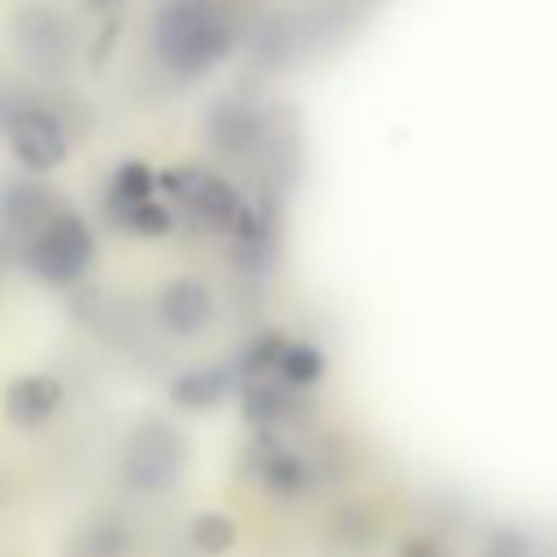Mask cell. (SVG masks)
Wrapping results in <instances>:
<instances>
[{
    "label": "cell",
    "mask_w": 557,
    "mask_h": 557,
    "mask_svg": "<svg viewBox=\"0 0 557 557\" xmlns=\"http://www.w3.org/2000/svg\"><path fill=\"white\" fill-rule=\"evenodd\" d=\"M152 44L165 70H174L178 78H200L209 65L231 57L235 22L218 0H170L157 13Z\"/></svg>",
    "instance_id": "cell-1"
},
{
    "label": "cell",
    "mask_w": 557,
    "mask_h": 557,
    "mask_svg": "<svg viewBox=\"0 0 557 557\" xmlns=\"http://www.w3.org/2000/svg\"><path fill=\"white\" fill-rule=\"evenodd\" d=\"M187 470V440L174 422L165 418H144L126 444H122V461H117V474H122V487L135 492V496H157V492H170Z\"/></svg>",
    "instance_id": "cell-2"
},
{
    "label": "cell",
    "mask_w": 557,
    "mask_h": 557,
    "mask_svg": "<svg viewBox=\"0 0 557 557\" xmlns=\"http://www.w3.org/2000/svg\"><path fill=\"white\" fill-rule=\"evenodd\" d=\"M91 257H96L91 226H87L78 213H70V209H61V213H57L39 235H30V244H26V265H30V274H35L39 283H48V287H70V283H78V278L87 274Z\"/></svg>",
    "instance_id": "cell-3"
},
{
    "label": "cell",
    "mask_w": 557,
    "mask_h": 557,
    "mask_svg": "<svg viewBox=\"0 0 557 557\" xmlns=\"http://www.w3.org/2000/svg\"><path fill=\"white\" fill-rule=\"evenodd\" d=\"M157 187L170 191L178 205H187L205 226L213 231H226L235 226L239 209H244V196L222 178V174H209L200 165H170V170H157Z\"/></svg>",
    "instance_id": "cell-4"
},
{
    "label": "cell",
    "mask_w": 557,
    "mask_h": 557,
    "mask_svg": "<svg viewBox=\"0 0 557 557\" xmlns=\"http://www.w3.org/2000/svg\"><path fill=\"white\" fill-rule=\"evenodd\" d=\"M13 44L22 48V57H26L30 65L57 74V70H65L70 57H74V26L65 22L61 9L30 0V4H22V9L13 13Z\"/></svg>",
    "instance_id": "cell-5"
},
{
    "label": "cell",
    "mask_w": 557,
    "mask_h": 557,
    "mask_svg": "<svg viewBox=\"0 0 557 557\" xmlns=\"http://www.w3.org/2000/svg\"><path fill=\"white\" fill-rule=\"evenodd\" d=\"M4 135H9L13 161L22 170H30V174H48V170L65 165V157H70V135H65L61 117L48 113V109H35V104L30 109H13Z\"/></svg>",
    "instance_id": "cell-6"
},
{
    "label": "cell",
    "mask_w": 557,
    "mask_h": 557,
    "mask_svg": "<svg viewBox=\"0 0 557 557\" xmlns=\"http://www.w3.org/2000/svg\"><path fill=\"white\" fill-rule=\"evenodd\" d=\"M213 309H218V305H213V292H209V283L196 278V274L170 278V283L157 292V300H152V313H157L161 331H170V335H178V339L200 335V331L213 322Z\"/></svg>",
    "instance_id": "cell-7"
},
{
    "label": "cell",
    "mask_w": 557,
    "mask_h": 557,
    "mask_svg": "<svg viewBox=\"0 0 557 557\" xmlns=\"http://www.w3.org/2000/svg\"><path fill=\"white\" fill-rule=\"evenodd\" d=\"M65 405V383L57 374H44V370H30V374H17L9 379L4 387V418L17 426V431H39L48 426Z\"/></svg>",
    "instance_id": "cell-8"
},
{
    "label": "cell",
    "mask_w": 557,
    "mask_h": 557,
    "mask_svg": "<svg viewBox=\"0 0 557 557\" xmlns=\"http://www.w3.org/2000/svg\"><path fill=\"white\" fill-rule=\"evenodd\" d=\"M278 248V209L274 200H244L235 226H231V261L239 270H265Z\"/></svg>",
    "instance_id": "cell-9"
},
{
    "label": "cell",
    "mask_w": 557,
    "mask_h": 557,
    "mask_svg": "<svg viewBox=\"0 0 557 557\" xmlns=\"http://www.w3.org/2000/svg\"><path fill=\"white\" fill-rule=\"evenodd\" d=\"M252 453H257V479H261L265 492H274V496H305L309 492L313 466H309L305 453L283 444L278 431H257Z\"/></svg>",
    "instance_id": "cell-10"
},
{
    "label": "cell",
    "mask_w": 557,
    "mask_h": 557,
    "mask_svg": "<svg viewBox=\"0 0 557 557\" xmlns=\"http://www.w3.org/2000/svg\"><path fill=\"white\" fill-rule=\"evenodd\" d=\"M235 387H239L235 361L191 366V370H178L170 379V405L174 409H187V413H205V409H218Z\"/></svg>",
    "instance_id": "cell-11"
},
{
    "label": "cell",
    "mask_w": 557,
    "mask_h": 557,
    "mask_svg": "<svg viewBox=\"0 0 557 557\" xmlns=\"http://www.w3.org/2000/svg\"><path fill=\"white\" fill-rule=\"evenodd\" d=\"M235 392H239V413L248 418L252 431H278L296 413V396H300L278 379H248Z\"/></svg>",
    "instance_id": "cell-12"
},
{
    "label": "cell",
    "mask_w": 557,
    "mask_h": 557,
    "mask_svg": "<svg viewBox=\"0 0 557 557\" xmlns=\"http://www.w3.org/2000/svg\"><path fill=\"white\" fill-rule=\"evenodd\" d=\"M205 131L222 152H248L261 139V117L239 100H218L209 122H205Z\"/></svg>",
    "instance_id": "cell-13"
},
{
    "label": "cell",
    "mask_w": 557,
    "mask_h": 557,
    "mask_svg": "<svg viewBox=\"0 0 557 557\" xmlns=\"http://www.w3.org/2000/svg\"><path fill=\"white\" fill-rule=\"evenodd\" d=\"M131 548H135V535H131L126 522H117V518H91V522H83L70 535L65 557H131Z\"/></svg>",
    "instance_id": "cell-14"
},
{
    "label": "cell",
    "mask_w": 557,
    "mask_h": 557,
    "mask_svg": "<svg viewBox=\"0 0 557 557\" xmlns=\"http://www.w3.org/2000/svg\"><path fill=\"white\" fill-rule=\"evenodd\" d=\"M4 218H9V226H17V231H26V235H39L61 209H57V200L48 196V187H39V183H13L9 191H4Z\"/></svg>",
    "instance_id": "cell-15"
},
{
    "label": "cell",
    "mask_w": 557,
    "mask_h": 557,
    "mask_svg": "<svg viewBox=\"0 0 557 557\" xmlns=\"http://www.w3.org/2000/svg\"><path fill=\"white\" fill-rule=\"evenodd\" d=\"M322 374H326V357H322L318 344H309V339H287V344H283V357H278V370H274V379H278L283 387L309 392Z\"/></svg>",
    "instance_id": "cell-16"
},
{
    "label": "cell",
    "mask_w": 557,
    "mask_h": 557,
    "mask_svg": "<svg viewBox=\"0 0 557 557\" xmlns=\"http://www.w3.org/2000/svg\"><path fill=\"white\" fill-rule=\"evenodd\" d=\"M161 187H157V170L152 165H144V161H122L117 170H113V178H109V213L117 218L122 209H131V205H144V200H152Z\"/></svg>",
    "instance_id": "cell-17"
},
{
    "label": "cell",
    "mask_w": 557,
    "mask_h": 557,
    "mask_svg": "<svg viewBox=\"0 0 557 557\" xmlns=\"http://www.w3.org/2000/svg\"><path fill=\"white\" fill-rule=\"evenodd\" d=\"M235 540H239L235 518H226V513H218V509H200V513L187 522V544H191L196 553H205V557H226V553L235 548Z\"/></svg>",
    "instance_id": "cell-18"
},
{
    "label": "cell",
    "mask_w": 557,
    "mask_h": 557,
    "mask_svg": "<svg viewBox=\"0 0 557 557\" xmlns=\"http://www.w3.org/2000/svg\"><path fill=\"white\" fill-rule=\"evenodd\" d=\"M283 344H287V335H278V331H261V335H252V339L244 344V352L235 357V374H239V383H248V379H274L278 357H283Z\"/></svg>",
    "instance_id": "cell-19"
},
{
    "label": "cell",
    "mask_w": 557,
    "mask_h": 557,
    "mask_svg": "<svg viewBox=\"0 0 557 557\" xmlns=\"http://www.w3.org/2000/svg\"><path fill=\"white\" fill-rule=\"evenodd\" d=\"M113 222H117L122 231H131V235L157 239V235H165V231L174 226V209H170L161 196H152V200H144V205H131V209H122Z\"/></svg>",
    "instance_id": "cell-20"
},
{
    "label": "cell",
    "mask_w": 557,
    "mask_h": 557,
    "mask_svg": "<svg viewBox=\"0 0 557 557\" xmlns=\"http://www.w3.org/2000/svg\"><path fill=\"white\" fill-rule=\"evenodd\" d=\"M531 535L518 531V527H496L487 540H483V557H531Z\"/></svg>",
    "instance_id": "cell-21"
},
{
    "label": "cell",
    "mask_w": 557,
    "mask_h": 557,
    "mask_svg": "<svg viewBox=\"0 0 557 557\" xmlns=\"http://www.w3.org/2000/svg\"><path fill=\"white\" fill-rule=\"evenodd\" d=\"M396 557H448V548L435 535H400L396 540Z\"/></svg>",
    "instance_id": "cell-22"
},
{
    "label": "cell",
    "mask_w": 557,
    "mask_h": 557,
    "mask_svg": "<svg viewBox=\"0 0 557 557\" xmlns=\"http://www.w3.org/2000/svg\"><path fill=\"white\" fill-rule=\"evenodd\" d=\"M83 4H87L91 13H109V17H113V13L122 9V0H83Z\"/></svg>",
    "instance_id": "cell-23"
}]
</instances>
